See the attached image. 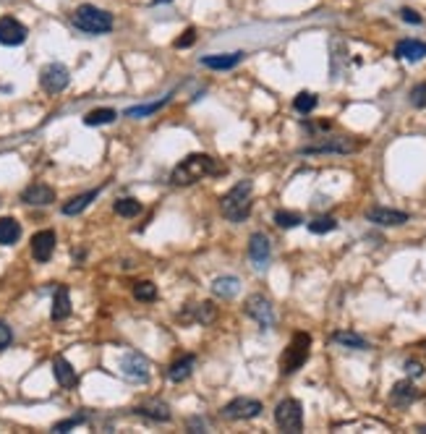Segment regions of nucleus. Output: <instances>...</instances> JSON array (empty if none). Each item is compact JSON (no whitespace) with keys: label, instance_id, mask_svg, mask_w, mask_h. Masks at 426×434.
Returning a JSON list of instances; mask_svg holds the SVG:
<instances>
[{"label":"nucleus","instance_id":"obj_40","mask_svg":"<svg viewBox=\"0 0 426 434\" xmlns=\"http://www.w3.org/2000/svg\"><path fill=\"white\" fill-rule=\"evenodd\" d=\"M400 19H403L405 24H416V26H421V24H424V19H421L413 8H403V11H400Z\"/></svg>","mask_w":426,"mask_h":434},{"label":"nucleus","instance_id":"obj_1","mask_svg":"<svg viewBox=\"0 0 426 434\" xmlns=\"http://www.w3.org/2000/svg\"><path fill=\"white\" fill-rule=\"evenodd\" d=\"M225 168L212 154H204V152H194L189 157H183L181 163L173 168L171 173V184L173 186H191L202 178H210V175H223Z\"/></svg>","mask_w":426,"mask_h":434},{"label":"nucleus","instance_id":"obj_29","mask_svg":"<svg viewBox=\"0 0 426 434\" xmlns=\"http://www.w3.org/2000/svg\"><path fill=\"white\" fill-rule=\"evenodd\" d=\"M348 58V45L342 40H332V79H340L342 74V61Z\"/></svg>","mask_w":426,"mask_h":434},{"label":"nucleus","instance_id":"obj_33","mask_svg":"<svg viewBox=\"0 0 426 434\" xmlns=\"http://www.w3.org/2000/svg\"><path fill=\"white\" fill-rule=\"evenodd\" d=\"M275 223H277V228H296V225H301L303 220H301L299 212H288V209H277L275 212Z\"/></svg>","mask_w":426,"mask_h":434},{"label":"nucleus","instance_id":"obj_20","mask_svg":"<svg viewBox=\"0 0 426 434\" xmlns=\"http://www.w3.org/2000/svg\"><path fill=\"white\" fill-rule=\"evenodd\" d=\"M183 319H186V322H196V325H212L214 319H217V306H214L212 301L191 304Z\"/></svg>","mask_w":426,"mask_h":434},{"label":"nucleus","instance_id":"obj_23","mask_svg":"<svg viewBox=\"0 0 426 434\" xmlns=\"http://www.w3.org/2000/svg\"><path fill=\"white\" fill-rule=\"evenodd\" d=\"M194 367H196V356L194 353H186V356H181L178 361H173L171 369H168V377H171L173 382H183L191 377Z\"/></svg>","mask_w":426,"mask_h":434},{"label":"nucleus","instance_id":"obj_25","mask_svg":"<svg viewBox=\"0 0 426 434\" xmlns=\"http://www.w3.org/2000/svg\"><path fill=\"white\" fill-rule=\"evenodd\" d=\"M238 291H241V280L238 278H233V275H223V278H217V280L212 282V294L217 296V298H235L238 296Z\"/></svg>","mask_w":426,"mask_h":434},{"label":"nucleus","instance_id":"obj_14","mask_svg":"<svg viewBox=\"0 0 426 434\" xmlns=\"http://www.w3.org/2000/svg\"><path fill=\"white\" fill-rule=\"evenodd\" d=\"M269 254H272L269 239H267L265 233H254V236L248 239V259H251V264H254L259 272L269 264Z\"/></svg>","mask_w":426,"mask_h":434},{"label":"nucleus","instance_id":"obj_30","mask_svg":"<svg viewBox=\"0 0 426 434\" xmlns=\"http://www.w3.org/2000/svg\"><path fill=\"white\" fill-rule=\"evenodd\" d=\"M118 118V113L113 108H97L92 113H86L84 115V123L86 126H105V123H113Z\"/></svg>","mask_w":426,"mask_h":434},{"label":"nucleus","instance_id":"obj_6","mask_svg":"<svg viewBox=\"0 0 426 434\" xmlns=\"http://www.w3.org/2000/svg\"><path fill=\"white\" fill-rule=\"evenodd\" d=\"M356 150H361V141H356L353 136H327L320 144H309L301 147V154H351Z\"/></svg>","mask_w":426,"mask_h":434},{"label":"nucleus","instance_id":"obj_38","mask_svg":"<svg viewBox=\"0 0 426 434\" xmlns=\"http://www.w3.org/2000/svg\"><path fill=\"white\" fill-rule=\"evenodd\" d=\"M196 42V29H194V26H189V29H186V32H183V37H178V40H175V47H178V50H186V47H191V45Z\"/></svg>","mask_w":426,"mask_h":434},{"label":"nucleus","instance_id":"obj_42","mask_svg":"<svg viewBox=\"0 0 426 434\" xmlns=\"http://www.w3.org/2000/svg\"><path fill=\"white\" fill-rule=\"evenodd\" d=\"M204 426H207V421H204V419H191V421H189V429H204Z\"/></svg>","mask_w":426,"mask_h":434},{"label":"nucleus","instance_id":"obj_37","mask_svg":"<svg viewBox=\"0 0 426 434\" xmlns=\"http://www.w3.org/2000/svg\"><path fill=\"white\" fill-rule=\"evenodd\" d=\"M408 97H411V105H413V108H426V81H421V84H416L413 89H411V95H408Z\"/></svg>","mask_w":426,"mask_h":434},{"label":"nucleus","instance_id":"obj_43","mask_svg":"<svg viewBox=\"0 0 426 434\" xmlns=\"http://www.w3.org/2000/svg\"><path fill=\"white\" fill-rule=\"evenodd\" d=\"M162 3H171V0H152V6H162Z\"/></svg>","mask_w":426,"mask_h":434},{"label":"nucleus","instance_id":"obj_41","mask_svg":"<svg viewBox=\"0 0 426 434\" xmlns=\"http://www.w3.org/2000/svg\"><path fill=\"white\" fill-rule=\"evenodd\" d=\"M405 371H408V377H424V364H418V361H405Z\"/></svg>","mask_w":426,"mask_h":434},{"label":"nucleus","instance_id":"obj_28","mask_svg":"<svg viewBox=\"0 0 426 434\" xmlns=\"http://www.w3.org/2000/svg\"><path fill=\"white\" fill-rule=\"evenodd\" d=\"M173 95H168V97L157 99V102H147V105H136V108H128L126 110V118H147V115H152V113H157L160 108H165L168 102H171Z\"/></svg>","mask_w":426,"mask_h":434},{"label":"nucleus","instance_id":"obj_36","mask_svg":"<svg viewBox=\"0 0 426 434\" xmlns=\"http://www.w3.org/2000/svg\"><path fill=\"white\" fill-rule=\"evenodd\" d=\"M89 421V416L86 413H79V416H71V419H63V421H58L53 426V432H68V429H74L79 424H86Z\"/></svg>","mask_w":426,"mask_h":434},{"label":"nucleus","instance_id":"obj_13","mask_svg":"<svg viewBox=\"0 0 426 434\" xmlns=\"http://www.w3.org/2000/svg\"><path fill=\"white\" fill-rule=\"evenodd\" d=\"M366 220L374 223V225H382V228H397V225L408 223V212L390 209V207H374V209L366 212Z\"/></svg>","mask_w":426,"mask_h":434},{"label":"nucleus","instance_id":"obj_3","mask_svg":"<svg viewBox=\"0 0 426 434\" xmlns=\"http://www.w3.org/2000/svg\"><path fill=\"white\" fill-rule=\"evenodd\" d=\"M71 22H74L76 29H81L86 34H107L113 29V13H107L105 8H97V6H79L74 13H71Z\"/></svg>","mask_w":426,"mask_h":434},{"label":"nucleus","instance_id":"obj_12","mask_svg":"<svg viewBox=\"0 0 426 434\" xmlns=\"http://www.w3.org/2000/svg\"><path fill=\"white\" fill-rule=\"evenodd\" d=\"M24 42H26V26L13 16H3L0 19V45L16 47V45Z\"/></svg>","mask_w":426,"mask_h":434},{"label":"nucleus","instance_id":"obj_8","mask_svg":"<svg viewBox=\"0 0 426 434\" xmlns=\"http://www.w3.org/2000/svg\"><path fill=\"white\" fill-rule=\"evenodd\" d=\"M68 81H71V74H68V68L63 63H47L42 68V74H40V84H42L47 95L63 92L68 87Z\"/></svg>","mask_w":426,"mask_h":434},{"label":"nucleus","instance_id":"obj_22","mask_svg":"<svg viewBox=\"0 0 426 434\" xmlns=\"http://www.w3.org/2000/svg\"><path fill=\"white\" fill-rule=\"evenodd\" d=\"M53 374L55 380H58V385L61 387H65V390H71V387H76V382H79V377H76V369L68 364V358L63 356H55L53 358Z\"/></svg>","mask_w":426,"mask_h":434},{"label":"nucleus","instance_id":"obj_9","mask_svg":"<svg viewBox=\"0 0 426 434\" xmlns=\"http://www.w3.org/2000/svg\"><path fill=\"white\" fill-rule=\"evenodd\" d=\"M120 374L131 382H147L150 380V361L136 351H128L126 356L120 358Z\"/></svg>","mask_w":426,"mask_h":434},{"label":"nucleus","instance_id":"obj_35","mask_svg":"<svg viewBox=\"0 0 426 434\" xmlns=\"http://www.w3.org/2000/svg\"><path fill=\"white\" fill-rule=\"evenodd\" d=\"M335 228H338V220H335V217H330V215L317 217V220H311V223H309V230H311V233H317V236L332 233Z\"/></svg>","mask_w":426,"mask_h":434},{"label":"nucleus","instance_id":"obj_2","mask_svg":"<svg viewBox=\"0 0 426 434\" xmlns=\"http://www.w3.org/2000/svg\"><path fill=\"white\" fill-rule=\"evenodd\" d=\"M251 194H254V184L251 181H238V184L220 199V209L230 223H244L248 212H251Z\"/></svg>","mask_w":426,"mask_h":434},{"label":"nucleus","instance_id":"obj_26","mask_svg":"<svg viewBox=\"0 0 426 434\" xmlns=\"http://www.w3.org/2000/svg\"><path fill=\"white\" fill-rule=\"evenodd\" d=\"M97 196H100V188H92V191H84V194L74 196V199H68L63 204V215L74 217V215H81L86 207L95 202Z\"/></svg>","mask_w":426,"mask_h":434},{"label":"nucleus","instance_id":"obj_27","mask_svg":"<svg viewBox=\"0 0 426 434\" xmlns=\"http://www.w3.org/2000/svg\"><path fill=\"white\" fill-rule=\"evenodd\" d=\"M332 343H338V346H342V348H353V351H369L366 337L356 335V332H351V330L335 332V335H332Z\"/></svg>","mask_w":426,"mask_h":434},{"label":"nucleus","instance_id":"obj_17","mask_svg":"<svg viewBox=\"0 0 426 434\" xmlns=\"http://www.w3.org/2000/svg\"><path fill=\"white\" fill-rule=\"evenodd\" d=\"M246 58V53H225V55H204V58H199V63L204 65V68H212V71H230V68H235V65L241 63Z\"/></svg>","mask_w":426,"mask_h":434},{"label":"nucleus","instance_id":"obj_15","mask_svg":"<svg viewBox=\"0 0 426 434\" xmlns=\"http://www.w3.org/2000/svg\"><path fill=\"white\" fill-rule=\"evenodd\" d=\"M22 202L29 207H50L55 202V188L47 184H32L22 191Z\"/></svg>","mask_w":426,"mask_h":434},{"label":"nucleus","instance_id":"obj_5","mask_svg":"<svg viewBox=\"0 0 426 434\" xmlns=\"http://www.w3.org/2000/svg\"><path fill=\"white\" fill-rule=\"evenodd\" d=\"M275 424L283 432H301L303 429V405L296 398H285L277 403Z\"/></svg>","mask_w":426,"mask_h":434},{"label":"nucleus","instance_id":"obj_18","mask_svg":"<svg viewBox=\"0 0 426 434\" xmlns=\"http://www.w3.org/2000/svg\"><path fill=\"white\" fill-rule=\"evenodd\" d=\"M395 58L400 61H408V63H418L426 58V42H418V40H400L395 45Z\"/></svg>","mask_w":426,"mask_h":434},{"label":"nucleus","instance_id":"obj_44","mask_svg":"<svg viewBox=\"0 0 426 434\" xmlns=\"http://www.w3.org/2000/svg\"><path fill=\"white\" fill-rule=\"evenodd\" d=\"M418 432H426V426H418Z\"/></svg>","mask_w":426,"mask_h":434},{"label":"nucleus","instance_id":"obj_39","mask_svg":"<svg viewBox=\"0 0 426 434\" xmlns=\"http://www.w3.org/2000/svg\"><path fill=\"white\" fill-rule=\"evenodd\" d=\"M11 343H13L11 327H8V322H3V319H0V351H6V348L11 346Z\"/></svg>","mask_w":426,"mask_h":434},{"label":"nucleus","instance_id":"obj_7","mask_svg":"<svg viewBox=\"0 0 426 434\" xmlns=\"http://www.w3.org/2000/svg\"><path fill=\"white\" fill-rule=\"evenodd\" d=\"M246 314L254 319L262 330H272L275 327V306L272 301L262 294H254L246 298Z\"/></svg>","mask_w":426,"mask_h":434},{"label":"nucleus","instance_id":"obj_10","mask_svg":"<svg viewBox=\"0 0 426 434\" xmlns=\"http://www.w3.org/2000/svg\"><path fill=\"white\" fill-rule=\"evenodd\" d=\"M262 413V403L256 398H235L223 408L225 419H233V421H246V419H256Z\"/></svg>","mask_w":426,"mask_h":434},{"label":"nucleus","instance_id":"obj_24","mask_svg":"<svg viewBox=\"0 0 426 434\" xmlns=\"http://www.w3.org/2000/svg\"><path fill=\"white\" fill-rule=\"evenodd\" d=\"M22 239V223L16 217H0V246H13Z\"/></svg>","mask_w":426,"mask_h":434},{"label":"nucleus","instance_id":"obj_4","mask_svg":"<svg viewBox=\"0 0 426 434\" xmlns=\"http://www.w3.org/2000/svg\"><path fill=\"white\" fill-rule=\"evenodd\" d=\"M309 353H311V335L309 332H296V335L290 337L288 348L283 351V356H280V374L283 377L296 374L306 364Z\"/></svg>","mask_w":426,"mask_h":434},{"label":"nucleus","instance_id":"obj_34","mask_svg":"<svg viewBox=\"0 0 426 434\" xmlns=\"http://www.w3.org/2000/svg\"><path fill=\"white\" fill-rule=\"evenodd\" d=\"M317 102H320V99H317V95H314V92H299V95H296V99H293V108L306 115V113H311V110L317 108Z\"/></svg>","mask_w":426,"mask_h":434},{"label":"nucleus","instance_id":"obj_11","mask_svg":"<svg viewBox=\"0 0 426 434\" xmlns=\"http://www.w3.org/2000/svg\"><path fill=\"white\" fill-rule=\"evenodd\" d=\"M134 413L141 416V419H150V421H157V424H168L173 419L171 405H168L165 401H160V398H152V401L139 403L136 408H134Z\"/></svg>","mask_w":426,"mask_h":434},{"label":"nucleus","instance_id":"obj_16","mask_svg":"<svg viewBox=\"0 0 426 434\" xmlns=\"http://www.w3.org/2000/svg\"><path fill=\"white\" fill-rule=\"evenodd\" d=\"M55 230H40V233H34L32 236V257L37 262H50L55 251Z\"/></svg>","mask_w":426,"mask_h":434},{"label":"nucleus","instance_id":"obj_31","mask_svg":"<svg viewBox=\"0 0 426 434\" xmlns=\"http://www.w3.org/2000/svg\"><path fill=\"white\" fill-rule=\"evenodd\" d=\"M113 209H116L120 217H136L139 212H141V202L134 199V196H126V199H118Z\"/></svg>","mask_w":426,"mask_h":434},{"label":"nucleus","instance_id":"obj_21","mask_svg":"<svg viewBox=\"0 0 426 434\" xmlns=\"http://www.w3.org/2000/svg\"><path fill=\"white\" fill-rule=\"evenodd\" d=\"M418 398V390H416V385L411 380H403V382H395L393 392H390V403L397 405V408H408L411 403Z\"/></svg>","mask_w":426,"mask_h":434},{"label":"nucleus","instance_id":"obj_32","mask_svg":"<svg viewBox=\"0 0 426 434\" xmlns=\"http://www.w3.org/2000/svg\"><path fill=\"white\" fill-rule=\"evenodd\" d=\"M134 298L136 301H155L157 298V285L152 280H141L134 285Z\"/></svg>","mask_w":426,"mask_h":434},{"label":"nucleus","instance_id":"obj_19","mask_svg":"<svg viewBox=\"0 0 426 434\" xmlns=\"http://www.w3.org/2000/svg\"><path fill=\"white\" fill-rule=\"evenodd\" d=\"M50 316L53 322H63L71 316V294L65 285H58L53 291V309H50Z\"/></svg>","mask_w":426,"mask_h":434}]
</instances>
